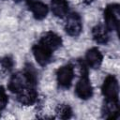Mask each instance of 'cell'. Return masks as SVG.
<instances>
[{
	"mask_svg": "<svg viewBox=\"0 0 120 120\" xmlns=\"http://www.w3.org/2000/svg\"><path fill=\"white\" fill-rule=\"evenodd\" d=\"M36 82V75L33 72L31 68H27L23 72H18L12 76V78L9 81L8 89L11 92L18 93L22 88L29 86V85H35Z\"/></svg>",
	"mask_w": 120,
	"mask_h": 120,
	"instance_id": "1",
	"label": "cell"
},
{
	"mask_svg": "<svg viewBox=\"0 0 120 120\" xmlns=\"http://www.w3.org/2000/svg\"><path fill=\"white\" fill-rule=\"evenodd\" d=\"M105 26L108 30H117L119 23V6L117 4L110 5L104 12Z\"/></svg>",
	"mask_w": 120,
	"mask_h": 120,
	"instance_id": "2",
	"label": "cell"
},
{
	"mask_svg": "<svg viewBox=\"0 0 120 120\" xmlns=\"http://www.w3.org/2000/svg\"><path fill=\"white\" fill-rule=\"evenodd\" d=\"M16 94L18 101L22 105H32L38 98V93L33 85L26 86Z\"/></svg>",
	"mask_w": 120,
	"mask_h": 120,
	"instance_id": "3",
	"label": "cell"
},
{
	"mask_svg": "<svg viewBox=\"0 0 120 120\" xmlns=\"http://www.w3.org/2000/svg\"><path fill=\"white\" fill-rule=\"evenodd\" d=\"M76 94L80 98L87 99L93 94V88L90 83V81L86 74H82V78L76 84Z\"/></svg>",
	"mask_w": 120,
	"mask_h": 120,
	"instance_id": "4",
	"label": "cell"
},
{
	"mask_svg": "<svg viewBox=\"0 0 120 120\" xmlns=\"http://www.w3.org/2000/svg\"><path fill=\"white\" fill-rule=\"evenodd\" d=\"M82 21L80 16L75 12L69 14L65 25L67 33L73 37L78 36L82 31Z\"/></svg>",
	"mask_w": 120,
	"mask_h": 120,
	"instance_id": "5",
	"label": "cell"
},
{
	"mask_svg": "<svg viewBox=\"0 0 120 120\" xmlns=\"http://www.w3.org/2000/svg\"><path fill=\"white\" fill-rule=\"evenodd\" d=\"M52 52L51 50H49L47 47L42 45L40 42H38L37 45L33 47L34 56L38 61V63L41 66H45L50 62L52 58Z\"/></svg>",
	"mask_w": 120,
	"mask_h": 120,
	"instance_id": "6",
	"label": "cell"
},
{
	"mask_svg": "<svg viewBox=\"0 0 120 120\" xmlns=\"http://www.w3.org/2000/svg\"><path fill=\"white\" fill-rule=\"evenodd\" d=\"M56 75H57L58 83L63 87H68L74 77V71L72 66L66 65L64 67H61L57 70Z\"/></svg>",
	"mask_w": 120,
	"mask_h": 120,
	"instance_id": "7",
	"label": "cell"
},
{
	"mask_svg": "<svg viewBox=\"0 0 120 120\" xmlns=\"http://www.w3.org/2000/svg\"><path fill=\"white\" fill-rule=\"evenodd\" d=\"M102 93L106 98H116L118 97V82L115 77L108 76L102 85Z\"/></svg>",
	"mask_w": 120,
	"mask_h": 120,
	"instance_id": "8",
	"label": "cell"
},
{
	"mask_svg": "<svg viewBox=\"0 0 120 120\" xmlns=\"http://www.w3.org/2000/svg\"><path fill=\"white\" fill-rule=\"evenodd\" d=\"M39 42L42 45H44L45 47H47L49 50H51L52 52H53L54 50L58 49L61 46L62 39L55 33L48 32V33H46L45 35L42 36V38H41V39H40Z\"/></svg>",
	"mask_w": 120,
	"mask_h": 120,
	"instance_id": "9",
	"label": "cell"
},
{
	"mask_svg": "<svg viewBox=\"0 0 120 120\" xmlns=\"http://www.w3.org/2000/svg\"><path fill=\"white\" fill-rule=\"evenodd\" d=\"M103 113L107 118H115L118 114V98H106Z\"/></svg>",
	"mask_w": 120,
	"mask_h": 120,
	"instance_id": "10",
	"label": "cell"
},
{
	"mask_svg": "<svg viewBox=\"0 0 120 120\" xmlns=\"http://www.w3.org/2000/svg\"><path fill=\"white\" fill-rule=\"evenodd\" d=\"M29 9L34 14L35 18L41 20L46 17L48 13V8L45 4L38 1H31L29 4Z\"/></svg>",
	"mask_w": 120,
	"mask_h": 120,
	"instance_id": "11",
	"label": "cell"
},
{
	"mask_svg": "<svg viewBox=\"0 0 120 120\" xmlns=\"http://www.w3.org/2000/svg\"><path fill=\"white\" fill-rule=\"evenodd\" d=\"M86 61L91 68H98L102 62V55L97 48H92L86 53Z\"/></svg>",
	"mask_w": 120,
	"mask_h": 120,
	"instance_id": "12",
	"label": "cell"
},
{
	"mask_svg": "<svg viewBox=\"0 0 120 120\" xmlns=\"http://www.w3.org/2000/svg\"><path fill=\"white\" fill-rule=\"evenodd\" d=\"M51 7L53 14L57 17H64L68 13V5L66 0H52Z\"/></svg>",
	"mask_w": 120,
	"mask_h": 120,
	"instance_id": "13",
	"label": "cell"
},
{
	"mask_svg": "<svg viewBox=\"0 0 120 120\" xmlns=\"http://www.w3.org/2000/svg\"><path fill=\"white\" fill-rule=\"evenodd\" d=\"M92 35L98 43H106L108 40V29L103 24L96 25L92 30Z\"/></svg>",
	"mask_w": 120,
	"mask_h": 120,
	"instance_id": "14",
	"label": "cell"
},
{
	"mask_svg": "<svg viewBox=\"0 0 120 120\" xmlns=\"http://www.w3.org/2000/svg\"><path fill=\"white\" fill-rule=\"evenodd\" d=\"M55 113L56 116L58 118H62V119H67L69 118L72 114V111L71 108L67 105V104H60L56 107L55 109Z\"/></svg>",
	"mask_w": 120,
	"mask_h": 120,
	"instance_id": "15",
	"label": "cell"
},
{
	"mask_svg": "<svg viewBox=\"0 0 120 120\" xmlns=\"http://www.w3.org/2000/svg\"><path fill=\"white\" fill-rule=\"evenodd\" d=\"M13 67V61L10 57H5L0 60V75L5 76L10 72Z\"/></svg>",
	"mask_w": 120,
	"mask_h": 120,
	"instance_id": "16",
	"label": "cell"
},
{
	"mask_svg": "<svg viewBox=\"0 0 120 120\" xmlns=\"http://www.w3.org/2000/svg\"><path fill=\"white\" fill-rule=\"evenodd\" d=\"M8 103V97L7 94L2 86H0V112L6 107Z\"/></svg>",
	"mask_w": 120,
	"mask_h": 120,
	"instance_id": "17",
	"label": "cell"
},
{
	"mask_svg": "<svg viewBox=\"0 0 120 120\" xmlns=\"http://www.w3.org/2000/svg\"><path fill=\"white\" fill-rule=\"evenodd\" d=\"M28 1H30V2H31V1H34V0H28Z\"/></svg>",
	"mask_w": 120,
	"mask_h": 120,
	"instance_id": "18",
	"label": "cell"
}]
</instances>
